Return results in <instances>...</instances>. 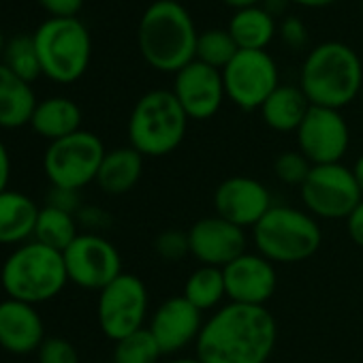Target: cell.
Instances as JSON below:
<instances>
[{
	"mask_svg": "<svg viewBox=\"0 0 363 363\" xmlns=\"http://www.w3.org/2000/svg\"><path fill=\"white\" fill-rule=\"evenodd\" d=\"M154 252L164 263H179L191 255V240L189 231L179 229H167L156 235L154 240Z\"/></svg>",
	"mask_w": 363,
	"mask_h": 363,
	"instance_id": "obj_32",
	"label": "cell"
},
{
	"mask_svg": "<svg viewBox=\"0 0 363 363\" xmlns=\"http://www.w3.org/2000/svg\"><path fill=\"white\" fill-rule=\"evenodd\" d=\"M9 179H11V154L5 141L0 139V193L9 189Z\"/></svg>",
	"mask_w": 363,
	"mask_h": 363,
	"instance_id": "obj_39",
	"label": "cell"
},
{
	"mask_svg": "<svg viewBox=\"0 0 363 363\" xmlns=\"http://www.w3.org/2000/svg\"><path fill=\"white\" fill-rule=\"evenodd\" d=\"M195 308H199L203 314L214 312L220 306H225L227 299V286H225V274L220 267L199 265L184 282V291H182Z\"/></svg>",
	"mask_w": 363,
	"mask_h": 363,
	"instance_id": "obj_26",
	"label": "cell"
},
{
	"mask_svg": "<svg viewBox=\"0 0 363 363\" xmlns=\"http://www.w3.org/2000/svg\"><path fill=\"white\" fill-rule=\"evenodd\" d=\"M0 284L7 297L26 303H43L58 297L69 284L65 257L41 242L16 246L0 267Z\"/></svg>",
	"mask_w": 363,
	"mask_h": 363,
	"instance_id": "obj_4",
	"label": "cell"
},
{
	"mask_svg": "<svg viewBox=\"0 0 363 363\" xmlns=\"http://www.w3.org/2000/svg\"><path fill=\"white\" fill-rule=\"evenodd\" d=\"M96 320L111 342L145 329L150 320V293L145 282L135 274L122 272L113 282L99 291Z\"/></svg>",
	"mask_w": 363,
	"mask_h": 363,
	"instance_id": "obj_10",
	"label": "cell"
},
{
	"mask_svg": "<svg viewBox=\"0 0 363 363\" xmlns=\"http://www.w3.org/2000/svg\"><path fill=\"white\" fill-rule=\"evenodd\" d=\"M310 171H312V162L299 150H286V152L278 154V158L274 160V173L286 186L301 189Z\"/></svg>",
	"mask_w": 363,
	"mask_h": 363,
	"instance_id": "obj_31",
	"label": "cell"
},
{
	"mask_svg": "<svg viewBox=\"0 0 363 363\" xmlns=\"http://www.w3.org/2000/svg\"><path fill=\"white\" fill-rule=\"evenodd\" d=\"M278 342V325L265 306L227 301L208 314L195 354L201 363H267Z\"/></svg>",
	"mask_w": 363,
	"mask_h": 363,
	"instance_id": "obj_1",
	"label": "cell"
},
{
	"mask_svg": "<svg viewBox=\"0 0 363 363\" xmlns=\"http://www.w3.org/2000/svg\"><path fill=\"white\" fill-rule=\"evenodd\" d=\"M162 350L150 329H139L116 342L111 363H160Z\"/></svg>",
	"mask_w": 363,
	"mask_h": 363,
	"instance_id": "obj_29",
	"label": "cell"
},
{
	"mask_svg": "<svg viewBox=\"0 0 363 363\" xmlns=\"http://www.w3.org/2000/svg\"><path fill=\"white\" fill-rule=\"evenodd\" d=\"M62 257L69 282L88 291H103L122 274L120 250L99 233H79Z\"/></svg>",
	"mask_w": 363,
	"mask_h": 363,
	"instance_id": "obj_12",
	"label": "cell"
},
{
	"mask_svg": "<svg viewBox=\"0 0 363 363\" xmlns=\"http://www.w3.org/2000/svg\"><path fill=\"white\" fill-rule=\"evenodd\" d=\"M77 235H79V223H77L75 214L52 208L48 203L43 208H39L35 235H33L35 242H41L54 250L65 252L75 242Z\"/></svg>",
	"mask_w": 363,
	"mask_h": 363,
	"instance_id": "obj_27",
	"label": "cell"
},
{
	"mask_svg": "<svg viewBox=\"0 0 363 363\" xmlns=\"http://www.w3.org/2000/svg\"><path fill=\"white\" fill-rule=\"evenodd\" d=\"M346 231H348V238L359 246L363 248V201L350 212V216L346 218Z\"/></svg>",
	"mask_w": 363,
	"mask_h": 363,
	"instance_id": "obj_38",
	"label": "cell"
},
{
	"mask_svg": "<svg viewBox=\"0 0 363 363\" xmlns=\"http://www.w3.org/2000/svg\"><path fill=\"white\" fill-rule=\"evenodd\" d=\"M5 45H7V39H5L3 30H0V60H3V54H5Z\"/></svg>",
	"mask_w": 363,
	"mask_h": 363,
	"instance_id": "obj_45",
	"label": "cell"
},
{
	"mask_svg": "<svg viewBox=\"0 0 363 363\" xmlns=\"http://www.w3.org/2000/svg\"><path fill=\"white\" fill-rule=\"evenodd\" d=\"M141 175L143 156L135 147L124 145L107 150L96 175V186L109 197H122L139 184Z\"/></svg>",
	"mask_w": 363,
	"mask_h": 363,
	"instance_id": "obj_21",
	"label": "cell"
},
{
	"mask_svg": "<svg viewBox=\"0 0 363 363\" xmlns=\"http://www.w3.org/2000/svg\"><path fill=\"white\" fill-rule=\"evenodd\" d=\"M160 363H201V361L197 354H193V357H171V359L160 361Z\"/></svg>",
	"mask_w": 363,
	"mask_h": 363,
	"instance_id": "obj_44",
	"label": "cell"
},
{
	"mask_svg": "<svg viewBox=\"0 0 363 363\" xmlns=\"http://www.w3.org/2000/svg\"><path fill=\"white\" fill-rule=\"evenodd\" d=\"M199 33L184 5L175 0L152 3L137 26L143 60L160 73H177L197 58Z\"/></svg>",
	"mask_w": 363,
	"mask_h": 363,
	"instance_id": "obj_2",
	"label": "cell"
},
{
	"mask_svg": "<svg viewBox=\"0 0 363 363\" xmlns=\"http://www.w3.org/2000/svg\"><path fill=\"white\" fill-rule=\"evenodd\" d=\"M337 3V0H291V5H299V7H310V9H323Z\"/></svg>",
	"mask_w": 363,
	"mask_h": 363,
	"instance_id": "obj_41",
	"label": "cell"
},
{
	"mask_svg": "<svg viewBox=\"0 0 363 363\" xmlns=\"http://www.w3.org/2000/svg\"><path fill=\"white\" fill-rule=\"evenodd\" d=\"M41 9L50 13V18H77L84 0H37Z\"/></svg>",
	"mask_w": 363,
	"mask_h": 363,
	"instance_id": "obj_37",
	"label": "cell"
},
{
	"mask_svg": "<svg viewBox=\"0 0 363 363\" xmlns=\"http://www.w3.org/2000/svg\"><path fill=\"white\" fill-rule=\"evenodd\" d=\"M361 9H363V3H361Z\"/></svg>",
	"mask_w": 363,
	"mask_h": 363,
	"instance_id": "obj_46",
	"label": "cell"
},
{
	"mask_svg": "<svg viewBox=\"0 0 363 363\" xmlns=\"http://www.w3.org/2000/svg\"><path fill=\"white\" fill-rule=\"evenodd\" d=\"M30 128L52 141L65 139L77 130H82V109L73 99L67 96H50L39 101L30 120Z\"/></svg>",
	"mask_w": 363,
	"mask_h": 363,
	"instance_id": "obj_23",
	"label": "cell"
},
{
	"mask_svg": "<svg viewBox=\"0 0 363 363\" xmlns=\"http://www.w3.org/2000/svg\"><path fill=\"white\" fill-rule=\"evenodd\" d=\"M77 223L84 229V233H103L105 229L111 227V216L99 208V206H82L77 212Z\"/></svg>",
	"mask_w": 363,
	"mask_h": 363,
	"instance_id": "obj_35",
	"label": "cell"
},
{
	"mask_svg": "<svg viewBox=\"0 0 363 363\" xmlns=\"http://www.w3.org/2000/svg\"><path fill=\"white\" fill-rule=\"evenodd\" d=\"M274 208V197L269 189L257 177L233 175L220 182L214 193L216 216L242 227L255 229L261 218Z\"/></svg>",
	"mask_w": 363,
	"mask_h": 363,
	"instance_id": "obj_15",
	"label": "cell"
},
{
	"mask_svg": "<svg viewBox=\"0 0 363 363\" xmlns=\"http://www.w3.org/2000/svg\"><path fill=\"white\" fill-rule=\"evenodd\" d=\"M191 255L199 261V265L210 267H227L231 261L242 257L248 248L246 229L220 218V216H206L197 220L191 231Z\"/></svg>",
	"mask_w": 363,
	"mask_h": 363,
	"instance_id": "obj_17",
	"label": "cell"
},
{
	"mask_svg": "<svg viewBox=\"0 0 363 363\" xmlns=\"http://www.w3.org/2000/svg\"><path fill=\"white\" fill-rule=\"evenodd\" d=\"M276 18H272L263 7H250L235 11L227 30L238 50L265 52L276 37Z\"/></svg>",
	"mask_w": 363,
	"mask_h": 363,
	"instance_id": "obj_25",
	"label": "cell"
},
{
	"mask_svg": "<svg viewBox=\"0 0 363 363\" xmlns=\"http://www.w3.org/2000/svg\"><path fill=\"white\" fill-rule=\"evenodd\" d=\"M189 116L175 94L156 88L139 96L128 118V145L143 158H160L175 152L189 130Z\"/></svg>",
	"mask_w": 363,
	"mask_h": 363,
	"instance_id": "obj_5",
	"label": "cell"
},
{
	"mask_svg": "<svg viewBox=\"0 0 363 363\" xmlns=\"http://www.w3.org/2000/svg\"><path fill=\"white\" fill-rule=\"evenodd\" d=\"M310 101L299 86H278L263 103L261 118L276 133H295L310 111Z\"/></svg>",
	"mask_w": 363,
	"mask_h": 363,
	"instance_id": "obj_24",
	"label": "cell"
},
{
	"mask_svg": "<svg viewBox=\"0 0 363 363\" xmlns=\"http://www.w3.org/2000/svg\"><path fill=\"white\" fill-rule=\"evenodd\" d=\"M37 103L33 84L0 62V128L16 130L30 124Z\"/></svg>",
	"mask_w": 363,
	"mask_h": 363,
	"instance_id": "obj_22",
	"label": "cell"
},
{
	"mask_svg": "<svg viewBox=\"0 0 363 363\" xmlns=\"http://www.w3.org/2000/svg\"><path fill=\"white\" fill-rule=\"evenodd\" d=\"M278 35H280L282 43L289 45L291 50H303L308 45V28L295 16L284 18V22L278 26Z\"/></svg>",
	"mask_w": 363,
	"mask_h": 363,
	"instance_id": "obj_34",
	"label": "cell"
},
{
	"mask_svg": "<svg viewBox=\"0 0 363 363\" xmlns=\"http://www.w3.org/2000/svg\"><path fill=\"white\" fill-rule=\"evenodd\" d=\"M352 171H354V177L359 182V189H361V195H363V154L357 158V162L352 164Z\"/></svg>",
	"mask_w": 363,
	"mask_h": 363,
	"instance_id": "obj_43",
	"label": "cell"
},
{
	"mask_svg": "<svg viewBox=\"0 0 363 363\" xmlns=\"http://www.w3.org/2000/svg\"><path fill=\"white\" fill-rule=\"evenodd\" d=\"M39 206L24 193H0V246H22L33 240Z\"/></svg>",
	"mask_w": 363,
	"mask_h": 363,
	"instance_id": "obj_20",
	"label": "cell"
},
{
	"mask_svg": "<svg viewBox=\"0 0 363 363\" xmlns=\"http://www.w3.org/2000/svg\"><path fill=\"white\" fill-rule=\"evenodd\" d=\"M299 88L310 105L340 111L363 90L361 58L342 41H325L308 54L299 73Z\"/></svg>",
	"mask_w": 363,
	"mask_h": 363,
	"instance_id": "obj_3",
	"label": "cell"
},
{
	"mask_svg": "<svg viewBox=\"0 0 363 363\" xmlns=\"http://www.w3.org/2000/svg\"><path fill=\"white\" fill-rule=\"evenodd\" d=\"M289 5H291V0H263V3H261V7H263L272 18L284 16V11H286Z\"/></svg>",
	"mask_w": 363,
	"mask_h": 363,
	"instance_id": "obj_40",
	"label": "cell"
},
{
	"mask_svg": "<svg viewBox=\"0 0 363 363\" xmlns=\"http://www.w3.org/2000/svg\"><path fill=\"white\" fill-rule=\"evenodd\" d=\"M33 39L48 79L69 86L86 75L92 58V37L79 18H48L35 28Z\"/></svg>",
	"mask_w": 363,
	"mask_h": 363,
	"instance_id": "obj_7",
	"label": "cell"
},
{
	"mask_svg": "<svg viewBox=\"0 0 363 363\" xmlns=\"http://www.w3.org/2000/svg\"><path fill=\"white\" fill-rule=\"evenodd\" d=\"M225 5H229L231 9L240 11V9H250V7H261L263 0H223Z\"/></svg>",
	"mask_w": 363,
	"mask_h": 363,
	"instance_id": "obj_42",
	"label": "cell"
},
{
	"mask_svg": "<svg viewBox=\"0 0 363 363\" xmlns=\"http://www.w3.org/2000/svg\"><path fill=\"white\" fill-rule=\"evenodd\" d=\"M45 337V323L37 306L11 297L0 301V346L7 352H37Z\"/></svg>",
	"mask_w": 363,
	"mask_h": 363,
	"instance_id": "obj_19",
	"label": "cell"
},
{
	"mask_svg": "<svg viewBox=\"0 0 363 363\" xmlns=\"http://www.w3.org/2000/svg\"><path fill=\"white\" fill-rule=\"evenodd\" d=\"M0 62L9 67L20 79H24L28 84L37 82L43 75L33 35H16V37L7 39L5 54Z\"/></svg>",
	"mask_w": 363,
	"mask_h": 363,
	"instance_id": "obj_28",
	"label": "cell"
},
{
	"mask_svg": "<svg viewBox=\"0 0 363 363\" xmlns=\"http://www.w3.org/2000/svg\"><path fill=\"white\" fill-rule=\"evenodd\" d=\"M206 316L184 295L164 299L147 320V329L158 342L162 354H177L195 346L203 329Z\"/></svg>",
	"mask_w": 363,
	"mask_h": 363,
	"instance_id": "obj_14",
	"label": "cell"
},
{
	"mask_svg": "<svg viewBox=\"0 0 363 363\" xmlns=\"http://www.w3.org/2000/svg\"><path fill=\"white\" fill-rule=\"evenodd\" d=\"M105 154L107 150L101 137L82 128L48 145L43 154V171L52 186L82 191L96 182Z\"/></svg>",
	"mask_w": 363,
	"mask_h": 363,
	"instance_id": "obj_8",
	"label": "cell"
},
{
	"mask_svg": "<svg viewBox=\"0 0 363 363\" xmlns=\"http://www.w3.org/2000/svg\"><path fill=\"white\" fill-rule=\"evenodd\" d=\"M171 92L175 94L182 109L186 111L189 120L214 118L227 99L223 71L199 60H193L175 73Z\"/></svg>",
	"mask_w": 363,
	"mask_h": 363,
	"instance_id": "obj_16",
	"label": "cell"
},
{
	"mask_svg": "<svg viewBox=\"0 0 363 363\" xmlns=\"http://www.w3.org/2000/svg\"><path fill=\"white\" fill-rule=\"evenodd\" d=\"M48 206L65 210V212L77 216V212L82 210V195H79V191H69V189L52 186V191L48 195Z\"/></svg>",
	"mask_w": 363,
	"mask_h": 363,
	"instance_id": "obj_36",
	"label": "cell"
},
{
	"mask_svg": "<svg viewBox=\"0 0 363 363\" xmlns=\"http://www.w3.org/2000/svg\"><path fill=\"white\" fill-rule=\"evenodd\" d=\"M323 242L318 220L303 208L274 203V208L252 229L255 250L274 265L308 261Z\"/></svg>",
	"mask_w": 363,
	"mask_h": 363,
	"instance_id": "obj_6",
	"label": "cell"
},
{
	"mask_svg": "<svg viewBox=\"0 0 363 363\" xmlns=\"http://www.w3.org/2000/svg\"><path fill=\"white\" fill-rule=\"evenodd\" d=\"M238 45L229 30H208L201 33L197 39V58L199 62H206L208 67H214L223 71L238 54Z\"/></svg>",
	"mask_w": 363,
	"mask_h": 363,
	"instance_id": "obj_30",
	"label": "cell"
},
{
	"mask_svg": "<svg viewBox=\"0 0 363 363\" xmlns=\"http://www.w3.org/2000/svg\"><path fill=\"white\" fill-rule=\"evenodd\" d=\"M227 299L244 306H265L278 286V272L272 261L259 252H244L223 267Z\"/></svg>",
	"mask_w": 363,
	"mask_h": 363,
	"instance_id": "obj_18",
	"label": "cell"
},
{
	"mask_svg": "<svg viewBox=\"0 0 363 363\" xmlns=\"http://www.w3.org/2000/svg\"><path fill=\"white\" fill-rule=\"evenodd\" d=\"M227 99L244 109L257 111L280 86V75L274 58L267 52L240 50L235 58L223 69Z\"/></svg>",
	"mask_w": 363,
	"mask_h": 363,
	"instance_id": "obj_11",
	"label": "cell"
},
{
	"mask_svg": "<svg viewBox=\"0 0 363 363\" xmlns=\"http://www.w3.org/2000/svg\"><path fill=\"white\" fill-rule=\"evenodd\" d=\"M301 206L316 220H346L363 201L352 167L344 162L314 164L299 189Z\"/></svg>",
	"mask_w": 363,
	"mask_h": 363,
	"instance_id": "obj_9",
	"label": "cell"
},
{
	"mask_svg": "<svg viewBox=\"0 0 363 363\" xmlns=\"http://www.w3.org/2000/svg\"><path fill=\"white\" fill-rule=\"evenodd\" d=\"M37 363H79V352L75 344L67 337H45L37 350Z\"/></svg>",
	"mask_w": 363,
	"mask_h": 363,
	"instance_id": "obj_33",
	"label": "cell"
},
{
	"mask_svg": "<svg viewBox=\"0 0 363 363\" xmlns=\"http://www.w3.org/2000/svg\"><path fill=\"white\" fill-rule=\"evenodd\" d=\"M295 135L297 150L312 162V167L342 162L350 147V128L337 109L312 105Z\"/></svg>",
	"mask_w": 363,
	"mask_h": 363,
	"instance_id": "obj_13",
	"label": "cell"
}]
</instances>
